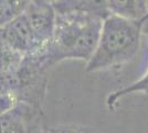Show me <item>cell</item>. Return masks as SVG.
<instances>
[{"label":"cell","mask_w":148,"mask_h":133,"mask_svg":"<svg viewBox=\"0 0 148 133\" xmlns=\"http://www.w3.org/2000/svg\"><path fill=\"white\" fill-rule=\"evenodd\" d=\"M0 37L23 56L38 54L47 51L43 44L39 41L34 32L32 31L25 13H21L0 28Z\"/></svg>","instance_id":"cell-3"},{"label":"cell","mask_w":148,"mask_h":133,"mask_svg":"<svg viewBox=\"0 0 148 133\" xmlns=\"http://www.w3.org/2000/svg\"><path fill=\"white\" fill-rule=\"evenodd\" d=\"M23 13L39 41L48 49L56 31V10L54 5L48 0H31Z\"/></svg>","instance_id":"cell-4"},{"label":"cell","mask_w":148,"mask_h":133,"mask_svg":"<svg viewBox=\"0 0 148 133\" xmlns=\"http://www.w3.org/2000/svg\"><path fill=\"white\" fill-rule=\"evenodd\" d=\"M53 5L56 11H83L103 19L110 14L106 0H56Z\"/></svg>","instance_id":"cell-5"},{"label":"cell","mask_w":148,"mask_h":133,"mask_svg":"<svg viewBox=\"0 0 148 133\" xmlns=\"http://www.w3.org/2000/svg\"><path fill=\"white\" fill-rule=\"evenodd\" d=\"M145 93V94H148V69L147 71L145 72V74L139 78L137 81L130 83L127 87L125 88H122L117 90V91H114L112 92L111 94L107 96V100H106V103L108 105L110 109H113L114 105L117 103L121 99H123L124 96L128 94H133V93Z\"/></svg>","instance_id":"cell-9"},{"label":"cell","mask_w":148,"mask_h":133,"mask_svg":"<svg viewBox=\"0 0 148 133\" xmlns=\"http://www.w3.org/2000/svg\"><path fill=\"white\" fill-rule=\"evenodd\" d=\"M25 57L0 37V79H6L14 74L19 70Z\"/></svg>","instance_id":"cell-8"},{"label":"cell","mask_w":148,"mask_h":133,"mask_svg":"<svg viewBox=\"0 0 148 133\" xmlns=\"http://www.w3.org/2000/svg\"><path fill=\"white\" fill-rule=\"evenodd\" d=\"M147 20L130 19L110 13L103 19L99 43L86 62V71H103L134 59L139 50L143 29Z\"/></svg>","instance_id":"cell-2"},{"label":"cell","mask_w":148,"mask_h":133,"mask_svg":"<svg viewBox=\"0 0 148 133\" xmlns=\"http://www.w3.org/2000/svg\"><path fill=\"white\" fill-rule=\"evenodd\" d=\"M31 0H0V28L25 12Z\"/></svg>","instance_id":"cell-10"},{"label":"cell","mask_w":148,"mask_h":133,"mask_svg":"<svg viewBox=\"0 0 148 133\" xmlns=\"http://www.w3.org/2000/svg\"><path fill=\"white\" fill-rule=\"evenodd\" d=\"M108 12L130 19H148L146 0H106Z\"/></svg>","instance_id":"cell-7"},{"label":"cell","mask_w":148,"mask_h":133,"mask_svg":"<svg viewBox=\"0 0 148 133\" xmlns=\"http://www.w3.org/2000/svg\"><path fill=\"white\" fill-rule=\"evenodd\" d=\"M31 108L25 103H16L11 109L0 114V132H25L27 112Z\"/></svg>","instance_id":"cell-6"},{"label":"cell","mask_w":148,"mask_h":133,"mask_svg":"<svg viewBox=\"0 0 148 133\" xmlns=\"http://www.w3.org/2000/svg\"><path fill=\"white\" fill-rule=\"evenodd\" d=\"M103 18L83 11H56L54 36L45 51L48 65L62 60L88 61L99 43Z\"/></svg>","instance_id":"cell-1"}]
</instances>
